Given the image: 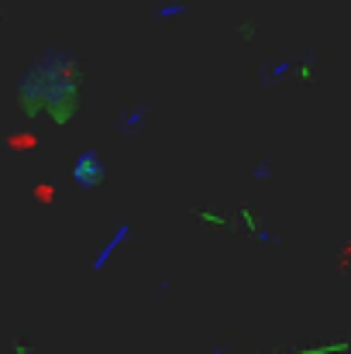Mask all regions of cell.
<instances>
[{
	"mask_svg": "<svg viewBox=\"0 0 351 354\" xmlns=\"http://www.w3.org/2000/svg\"><path fill=\"white\" fill-rule=\"evenodd\" d=\"M83 73L69 55L48 52L35 69L21 80V111L28 118H48L52 124H66L80 111L83 100Z\"/></svg>",
	"mask_w": 351,
	"mask_h": 354,
	"instance_id": "6da1fadb",
	"label": "cell"
},
{
	"mask_svg": "<svg viewBox=\"0 0 351 354\" xmlns=\"http://www.w3.org/2000/svg\"><path fill=\"white\" fill-rule=\"evenodd\" d=\"M104 176H107V169H104V162H100V155H97V151H83V155L73 162V179H76L83 189L100 186V183H104Z\"/></svg>",
	"mask_w": 351,
	"mask_h": 354,
	"instance_id": "7a4b0ae2",
	"label": "cell"
},
{
	"mask_svg": "<svg viewBox=\"0 0 351 354\" xmlns=\"http://www.w3.org/2000/svg\"><path fill=\"white\" fill-rule=\"evenodd\" d=\"M131 237H134V224H127V221H124V224H117L114 234L100 244V251H97V258H93V272H107V265L114 261L117 251H120Z\"/></svg>",
	"mask_w": 351,
	"mask_h": 354,
	"instance_id": "3957f363",
	"label": "cell"
},
{
	"mask_svg": "<svg viewBox=\"0 0 351 354\" xmlns=\"http://www.w3.org/2000/svg\"><path fill=\"white\" fill-rule=\"evenodd\" d=\"M148 118H152V107H148V104H131V107L120 114L117 127H120V134H124V138H134V134H141V131H145Z\"/></svg>",
	"mask_w": 351,
	"mask_h": 354,
	"instance_id": "277c9868",
	"label": "cell"
},
{
	"mask_svg": "<svg viewBox=\"0 0 351 354\" xmlns=\"http://www.w3.org/2000/svg\"><path fill=\"white\" fill-rule=\"evenodd\" d=\"M289 76H296V59H279L276 66H265L262 69V86H279Z\"/></svg>",
	"mask_w": 351,
	"mask_h": 354,
	"instance_id": "5b68a950",
	"label": "cell"
},
{
	"mask_svg": "<svg viewBox=\"0 0 351 354\" xmlns=\"http://www.w3.org/2000/svg\"><path fill=\"white\" fill-rule=\"evenodd\" d=\"M248 176H251V183H255V186L272 183V179H276V165H272V158H258V162L251 165V172H248Z\"/></svg>",
	"mask_w": 351,
	"mask_h": 354,
	"instance_id": "8992f818",
	"label": "cell"
},
{
	"mask_svg": "<svg viewBox=\"0 0 351 354\" xmlns=\"http://www.w3.org/2000/svg\"><path fill=\"white\" fill-rule=\"evenodd\" d=\"M186 14H190L186 3H159L155 7V17L159 21H176V17H186Z\"/></svg>",
	"mask_w": 351,
	"mask_h": 354,
	"instance_id": "52a82bcc",
	"label": "cell"
}]
</instances>
